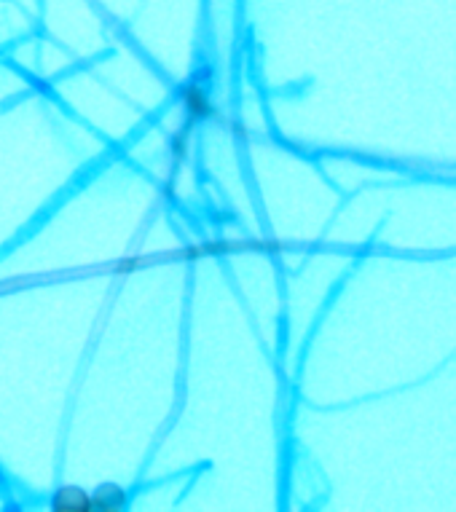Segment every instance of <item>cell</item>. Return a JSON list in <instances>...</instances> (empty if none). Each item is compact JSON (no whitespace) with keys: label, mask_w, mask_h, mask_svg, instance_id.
<instances>
[{"label":"cell","mask_w":456,"mask_h":512,"mask_svg":"<svg viewBox=\"0 0 456 512\" xmlns=\"http://www.w3.org/2000/svg\"><path fill=\"white\" fill-rule=\"evenodd\" d=\"M94 512H121L127 507L129 494L127 488L119 486V483H102L92 491Z\"/></svg>","instance_id":"cell-3"},{"label":"cell","mask_w":456,"mask_h":512,"mask_svg":"<svg viewBox=\"0 0 456 512\" xmlns=\"http://www.w3.org/2000/svg\"><path fill=\"white\" fill-rule=\"evenodd\" d=\"M51 512H94L92 491L81 486H57L49 496Z\"/></svg>","instance_id":"cell-2"},{"label":"cell","mask_w":456,"mask_h":512,"mask_svg":"<svg viewBox=\"0 0 456 512\" xmlns=\"http://www.w3.org/2000/svg\"><path fill=\"white\" fill-rule=\"evenodd\" d=\"M180 105H183V113H186V124H202V121H210V118H218V108L212 105L210 89L199 81V78H191L188 84L180 86Z\"/></svg>","instance_id":"cell-1"},{"label":"cell","mask_w":456,"mask_h":512,"mask_svg":"<svg viewBox=\"0 0 456 512\" xmlns=\"http://www.w3.org/2000/svg\"><path fill=\"white\" fill-rule=\"evenodd\" d=\"M191 124H186L180 132H175L172 135V140H169V161L172 164H180V161L186 159V153H188V143H191Z\"/></svg>","instance_id":"cell-4"},{"label":"cell","mask_w":456,"mask_h":512,"mask_svg":"<svg viewBox=\"0 0 456 512\" xmlns=\"http://www.w3.org/2000/svg\"><path fill=\"white\" fill-rule=\"evenodd\" d=\"M143 263V258H124V261H119L113 266V274H119V277H124V274H135Z\"/></svg>","instance_id":"cell-5"}]
</instances>
